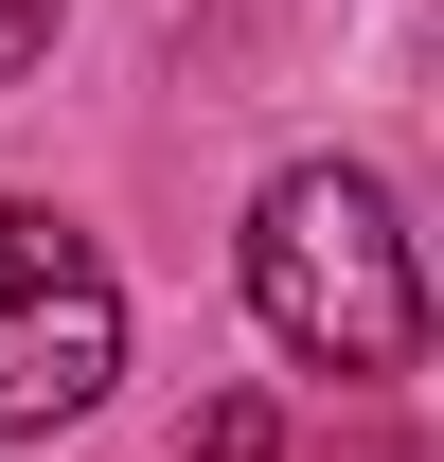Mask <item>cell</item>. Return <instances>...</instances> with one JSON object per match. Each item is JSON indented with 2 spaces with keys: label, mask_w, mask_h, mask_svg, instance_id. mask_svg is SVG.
Returning a JSON list of instances; mask_svg holds the SVG:
<instances>
[{
  "label": "cell",
  "mask_w": 444,
  "mask_h": 462,
  "mask_svg": "<svg viewBox=\"0 0 444 462\" xmlns=\"http://www.w3.org/2000/svg\"><path fill=\"white\" fill-rule=\"evenodd\" d=\"M71 0H0V71H36V36H54Z\"/></svg>",
  "instance_id": "277c9868"
},
{
  "label": "cell",
  "mask_w": 444,
  "mask_h": 462,
  "mask_svg": "<svg viewBox=\"0 0 444 462\" xmlns=\"http://www.w3.org/2000/svg\"><path fill=\"white\" fill-rule=\"evenodd\" d=\"M178 462H284V409H267V392H214V427H196Z\"/></svg>",
  "instance_id": "3957f363"
},
{
  "label": "cell",
  "mask_w": 444,
  "mask_h": 462,
  "mask_svg": "<svg viewBox=\"0 0 444 462\" xmlns=\"http://www.w3.org/2000/svg\"><path fill=\"white\" fill-rule=\"evenodd\" d=\"M249 302H267V338L302 356V374H338V392H374V374H409L427 356V267H409V231H391L374 178H267L249 196Z\"/></svg>",
  "instance_id": "6da1fadb"
},
{
  "label": "cell",
  "mask_w": 444,
  "mask_h": 462,
  "mask_svg": "<svg viewBox=\"0 0 444 462\" xmlns=\"http://www.w3.org/2000/svg\"><path fill=\"white\" fill-rule=\"evenodd\" d=\"M125 374V285L89 267V231L0 196V427H71Z\"/></svg>",
  "instance_id": "7a4b0ae2"
}]
</instances>
